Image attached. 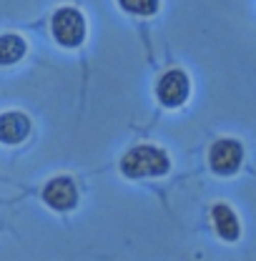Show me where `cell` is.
<instances>
[{"mask_svg": "<svg viewBox=\"0 0 256 261\" xmlns=\"http://www.w3.org/2000/svg\"><path fill=\"white\" fill-rule=\"evenodd\" d=\"M31 136V118L23 111H8L0 113V143L18 146Z\"/></svg>", "mask_w": 256, "mask_h": 261, "instance_id": "6", "label": "cell"}, {"mask_svg": "<svg viewBox=\"0 0 256 261\" xmlns=\"http://www.w3.org/2000/svg\"><path fill=\"white\" fill-rule=\"evenodd\" d=\"M211 221H214L216 233H219L224 241H228V244L239 241V236H241V224H239L236 211H234L228 203H216V206L211 208Z\"/></svg>", "mask_w": 256, "mask_h": 261, "instance_id": "7", "label": "cell"}, {"mask_svg": "<svg viewBox=\"0 0 256 261\" xmlns=\"http://www.w3.org/2000/svg\"><path fill=\"white\" fill-rule=\"evenodd\" d=\"M156 96H159L161 106L166 108H181L189 96H191V81L181 68H173L168 73H163L156 86Z\"/></svg>", "mask_w": 256, "mask_h": 261, "instance_id": "3", "label": "cell"}, {"mask_svg": "<svg viewBox=\"0 0 256 261\" xmlns=\"http://www.w3.org/2000/svg\"><path fill=\"white\" fill-rule=\"evenodd\" d=\"M43 201L53 211H73L78 206V189L75 181L68 176H56L45 184L43 189Z\"/></svg>", "mask_w": 256, "mask_h": 261, "instance_id": "5", "label": "cell"}, {"mask_svg": "<svg viewBox=\"0 0 256 261\" xmlns=\"http://www.w3.org/2000/svg\"><path fill=\"white\" fill-rule=\"evenodd\" d=\"M171 168V159L168 153L159 148V146H151V143H141V146H133L131 151L123 153L121 159V173L126 178H151V176H166Z\"/></svg>", "mask_w": 256, "mask_h": 261, "instance_id": "1", "label": "cell"}, {"mask_svg": "<svg viewBox=\"0 0 256 261\" xmlns=\"http://www.w3.org/2000/svg\"><path fill=\"white\" fill-rule=\"evenodd\" d=\"M25 53H28V45L20 35H15V33L0 35V65L18 63V61H23Z\"/></svg>", "mask_w": 256, "mask_h": 261, "instance_id": "8", "label": "cell"}, {"mask_svg": "<svg viewBox=\"0 0 256 261\" xmlns=\"http://www.w3.org/2000/svg\"><path fill=\"white\" fill-rule=\"evenodd\" d=\"M118 3L133 15H153L159 10V0H118Z\"/></svg>", "mask_w": 256, "mask_h": 261, "instance_id": "9", "label": "cell"}, {"mask_svg": "<svg viewBox=\"0 0 256 261\" xmlns=\"http://www.w3.org/2000/svg\"><path fill=\"white\" fill-rule=\"evenodd\" d=\"M244 161V146L234 138H221L211 146L209 151V163H211V171L219 173V176H231L239 171V166Z\"/></svg>", "mask_w": 256, "mask_h": 261, "instance_id": "4", "label": "cell"}, {"mask_svg": "<svg viewBox=\"0 0 256 261\" xmlns=\"http://www.w3.org/2000/svg\"><path fill=\"white\" fill-rule=\"evenodd\" d=\"M53 38L63 48H78L86 40V18L78 8H61L53 15Z\"/></svg>", "mask_w": 256, "mask_h": 261, "instance_id": "2", "label": "cell"}]
</instances>
